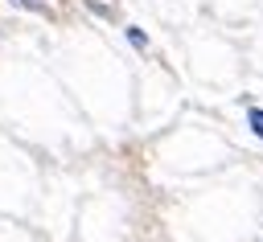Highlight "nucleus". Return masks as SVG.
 I'll return each instance as SVG.
<instances>
[{"instance_id":"2","label":"nucleus","mask_w":263,"mask_h":242,"mask_svg":"<svg viewBox=\"0 0 263 242\" xmlns=\"http://www.w3.org/2000/svg\"><path fill=\"white\" fill-rule=\"evenodd\" d=\"M12 4H21V8H29V12H41V8H45V0H12Z\"/></svg>"},{"instance_id":"1","label":"nucleus","mask_w":263,"mask_h":242,"mask_svg":"<svg viewBox=\"0 0 263 242\" xmlns=\"http://www.w3.org/2000/svg\"><path fill=\"white\" fill-rule=\"evenodd\" d=\"M247 123H251V131L263 139V111H259V107H255V111H247Z\"/></svg>"}]
</instances>
